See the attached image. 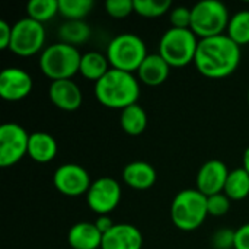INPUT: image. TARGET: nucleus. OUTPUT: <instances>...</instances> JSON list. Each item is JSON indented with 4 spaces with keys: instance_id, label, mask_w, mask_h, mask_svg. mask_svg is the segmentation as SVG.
I'll return each mask as SVG.
<instances>
[{
    "instance_id": "c85d7f7f",
    "label": "nucleus",
    "mask_w": 249,
    "mask_h": 249,
    "mask_svg": "<svg viewBox=\"0 0 249 249\" xmlns=\"http://www.w3.org/2000/svg\"><path fill=\"white\" fill-rule=\"evenodd\" d=\"M229 209H231V200L228 198L225 193L207 197V210L210 216H214V217L225 216L229 212Z\"/></svg>"
},
{
    "instance_id": "7ed1b4c3",
    "label": "nucleus",
    "mask_w": 249,
    "mask_h": 249,
    "mask_svg": "<svg viewBox=\"0 0 249 249\" xmlns=\"http://www.w3.org/2000/svg\"><path fill=\"white\" fill-rule=\"evenodd\" d=\"M207 216V197L197 188L182 190L174 197L171 204V220L179 231L191 232L198 229Z\"/></svg>"
},
{
    "instance_id": "20e7f679",
    "label": "nucleus",
    "mask_w": 249,
    "mask_h": 249,
    "mask_svg": "<svg viewBox=\"0 0 249 249\" xmlns=\"http://www.w3.org/2000/svg\"><path fill=\"white\" fill-rule=\"evenodd\" d=\"M80 60L82 54L76 47L60 41L48 45L42 51L39 57V69L53 82L67 80L79 73Z\"/></svg>"
},
{
    "instance_id": "9d476101",
    "label": "nucleus",
    "mask_w": 249,
    "mask_h": 249,
    "mask_svg": "<svg viewBox=\"0 0 249 249\" xmlns=\"http://www.w3.org/2000/svg\"><path fill=\"white\" fill-rule=\"evenodd\" d=\"M120 200L121 187L114 178L109 177H102L93 181L86 193V203L89 209L99 216H108L117 209Z\"/></svg>"
},
{
    "instance_id": "a211bd4d",
    "label": "nucleus",
    "mask_w": 249,
    "mask_h": 249,
    "mask_svg": "<svg viewBox=\"0 0 249 249\" xmlns=\"http://www.w3.org/2000/svg\"><path fill=\"white\" fill-rule=\"evenodd\" d=\"M171 71V66L158 54H149L137 70L139 80L146 86H160L166 82Z\"/></svg>"
},
{
    "instance_id": "7c9ffc66",
    "label": "nucleus",
    "mask_w": 249,
    "mask_h": 249,
    "mask_svg": "<svg viewBox=\"0 0 249 249\" xmlns=\"http://www.w3.org/2000/svg\"><path fill=\"white\" fill-rule=\"evenodd\" d=\"M212 245L214 249L235 248V231L228 229V228L216 231L212 238Z\"/></svg>"
},
{
    "instance_id": "2eb2a0df",
    "label": "nucleus",
    "mask_w": 249,
    "mask_h": 249,
    "mask_svg": "<svg viewBox=\"0 0 249 249\" xmlns=\"http://www.w3.org/2000/svg\"><path fill=\"white\" fill-rule=\"evenodd\" d=\"M48 95L51 102L63 111H76L83 102L82 90L71 79L51 82Z\"/></svg>"
},
{
    "instance_id": "f3484780",
    "label": "nucleus",
    "mask_w": 249,
    "mask_h": 249,
    "mask_svg": "<svg viewBox=\"0 0 249 249\" xmlns=\"http://www.w3.org/2000/svg\"><path fill=\"white\" fill-rule=\"evenodd\" d=\"M104 235L95 223L79 222L73 225L67 233L69 245L73 249H99L102 247Z\"/></svg>"
},
{
    "instance_id": "ddd939ff",
    "label": "nucleus",
    "mask_w": 249,
    "mask_h": 249,
    "mask_svg": "<svg viewBox=\"0 0 249 249\" xmlns=\"http://www.w3.org/2000/svg\"><path fill=\"white\" fill-rule=\"evenodd\" d=\"M32 90V77L19 67H9L0 73V96L4 101H20Z\"/></svg>"
},
{
    "instance_id": "dca6fc26",
    "label": "nucleus",
    "mask_w": 249,
    "mask_h": 249,
    "mask_svg": "<svg viewBox=\"0 0 249 249\" xmlns=\"http://www.w3.org/2000/svg\"><path fill=\"white\" fill-rule=\"evenodd\" d=\"M156 178H158V175H156L155 168L144 160L130 162L123 169L124 182L130 188L137 190V191H144V190L152 188L156 182Z\"/></svg>"
},
{
    "instance_id": "5701e85b",
    "label": "nucleus",
    "mask_w": 249,
    "mask_h": 249,
    "mask_svg": "<svg viewBox=\"0 0 249 249\" xmlns=\"http://www.w3.org/2000/svg\"><path fill=\"white\" fill-rule=\"evenodd\" d=\"M58 36L61 42L76 47L90 38V28L83 20H66L58 28Z\"/></svg>"
},
{
    "instance_id": "0eeeda50",
    "label": "nucleus",
    "mask_w": 249,
    "mask_h": 249,
    "mask_svg": "<svg viewBox=\"0 0 249 249\" xmlns=\"http://www.w3.org/2000/svg\"><path fill=\"white\" fill-rule=\"evenodd\" d=\"M198 41L190 28H169L159 41V54L171 67H184L194 63Z\"/></svg>"
},
{
    "instance_id": "473e14b6",
    "label": "nucleus",
    "mask_w": 249,
    "mask_h": 249,
    "mask_svg": "<svg viewBox=\"0 0 249 249\" xmlns=\"http://www.w3.org/2000/svg\"><path fill=\"white\" fill-rule=\"evenodd\" d=\"M12 41V26L6 20H0V50H7Z\"/></svg>"
},
{
    "instance_id": "c756f323",
    "label": "nucleus",
    "mask_w": 249,
    "mask_h": 249,
    "mask_svg": "<svg viewBox=\"0 0 249 249\" xmlns=\"http://www.w3.org/2000/svg\"><path fill=\"white\" fill-rule=\"evenodd\" d=\"M169 20L172 28L188 29L191 26V9L185 6H177L169 12Z\"/></svg>"
},
{
    "instance_id": "a878e982",
    "label": "nucleus",
    "mask_w": 249,
    "mask_h": 249,
    "mask_svg": "<svg viewBox=\"0 0 249 249\" xmlns=\"http://www.w3.org/2000/svg\"><path fill=\"white\" fill-rule=\"evenodd\" d=\"M28 18L44 23L58 13V0H31L26 6Z\"/></svg>"
},
{
    "instance_id": "bb28decb",
    "label": "nucleus",
    "mask_w": 249,
    "mask_h": 249,
    "mask_svg": "<svg viewBox=\"0 0 249 249\" xmlns=\"http://www.w3.org/2000/svg\"><path fill=\"white\" fill-rule=\"evenodd\" d=\"M171 7L169 0H134V12L143 18H159L169 12Z\"/></svg>"
},
{
    "instance_id": "9b49d317",
    "label": "nucleus",
    "mask_w": 249,
    "mask_h": 249,
    "mask_svg": "<svg viewBox=\"0 0 249 249\" xmlns=\"http://www.w3.org/2000/svg\"><path fill=\"white\" fill-rule=\"evenodd\" d=\"M53 184L58 193L67 197L86 194L92 185L88 171L77 163H64L58 166L54 172Z\"/></svg>"
},
{
    "instance_id": "f8f14e48",
    "label": "nucleus",
    "mask_w": 249,
    "mask_h": 249,
    "mask_svg": "<svg viewBox=\"0 0 249 249\" xmlns=\"http://www.w3.org/2000/svg\"><path fill=\"white\" fill-rule=\"evenodd\" d=\"M228 166L219 159H210L201 165L197 172V190L206 197L220 194L225 190L226 179L229 175Z\"/></svg>"
},
{
    "instance_id": "72a5a7b5",
    "label": "nucleus",
    "mask_w": 249,
    "mask_h": 249,
    "mask_svg": "<svg viewBox=\"0 0 249 249\" xmlns=\"http://www.w3.org/2000/svg\"><path fill=\"white\" fill-rule=\"evenodd\" d=\"M95 225H96V228L99 229V232H101L102 235H105L107 232H109V231L115 226V225L112 223V220H111L109 216H99L98 220L95 222Z\"/></svg>"
},
{
    "instance_id": "f704fd0d",
    "label": "nucleus",
    "mask_w": 249,
    "mask_h": 249,
    "mask_svg": "<svg viewBox=\"0 0 249 249\" xmlns=\"http://www.w3.org/2000/svg\"><path fill=\"white\" fill-rule=\"evenodd\" d=\"M242 160H244V166L242 168L249 174V146L247 147V150L244 152V159Z\"/></svg>"
},
{
    "instance_id": "aec40b11",
    "label": "nucleus",
    "mask_w": 249,
    "mask_h": 249,
    "mask_svg": "<svg viewBox=\"0 0 249 249\" xmlns=\"http://www.w3.org/2000/svg\"><path fill=\"white\" fill-rule=\"evenodd\" d=\"M109 61L107 58V55H104L102 53L98 51H89L82 54V60H80V67H79V73L92 82H98L101 80L108 71H109Z\"/></svg>"
},
{
    "instance_id": "4468645a",
    "label": "nucleus",
    "mask_w": 249,
    "mask_h": 249,
    "mask_svg": "<svg viewBox=\"0 0 249 249\" xmlns=\"http://www.w3.org/2000/svg\"><path fill=\"white\" fill-rule=\"evenodd\" d=\"M142 232L128 223H117L102 238L101 249H142Z\"/></svg>"
},
{
    "instance_id": "f257e3e1",
    "label": "nucleus",
    "mask_w": 249,
    "mask_h": 249,
    "mask_svg": "<svg viewBox=\"0 0 249 249\" xmlns=\"http://www.w3.org/2000/svg\"><path fill=\"white\" fill-rule=\"evenodd\" d=\"M241 63V47L228 35L198 41L194 64L209 79H223L236 71Z\"/></svg>"
},
{
    "instance_id": "39448f33",
    "label": "nucleus",
    "mask_w": 249,
    "mask_h": 249,
    "mask_svg": "<svg viewBox=\"0 0 249 249\" xmlns=\"http://www.w3.org/2000/svg\"><path fill=\"white\" fill-rule=\"evenodd\" d=\"M231 16L228 7L217 0H203L191 7L190 29L198 39L223 35L228 29Z\"/></svg>"
},
{
    "instance_id": "c9c22d12",
    "label": "nucleus",
    "mask_w": 249,
    "mask_h": 249,
    "mask_svg": "<svg viewBox=\"0 0 249 249\" xmlns=\"http://www.w3.org/2000/svg\"><path fill=\"white\" fill-rule=\"evenodd\" d=\"M248 104H249V90H248Z\"/></svg>"
},
{
    "instance_id": "423d86ee",
    "label": "nucleus",
    "mask_w": 249,
    "mask_h": 249,
    "mask_svg": "<svg viewBox=\"0 0 249 249\" xmlns=\"http://www.w3.org/2000/svg\"><path fill=\"white\" fill-rule=\"evenodd\" d=\"M147 55L144 41L130 32L117 35L107 48V58L111 67L127 73L137 71Z\"/></svg>"
},
{
    "instance_id": "412c9836",
    "label": "nucleus",
    "mask_w": 249,
    "mask_h": 249,
    "mask_svg": "<svg viewBox=\"0 0 249 249\" xmlns=\"http://www.w3.org/2000/svg\"><path fill=\"white\" fill-rule=\"evenodd\" d=\"M120 124L124 133L130 136H139L147 127V114L139 104L130 105L121 111Z\"/></svg>"
},
{
    "instance_id": "6ab92c4d",
    "label": "nucleus",
    "mask_w": 249,
    "mask_h": 249,
    "mask_svg": "<svg viewBox=\"0 0 249 249\" xmlns=\"http://www.w3.org/2000/svg\"><path fill=\"white\" fill-rule=\"evenodd\" d=\"M58 152V146L55 139L44 131H36L29 136V144H28V156L38 162V163H47L51 162Z\"/></svg>"
},
{
    "instance_id": "4be33fe9",
    "label": "nucleus",
    "mask_w": 249,
    "mask_h": 249,
    "mask_svg": "<svg viewBox=\"0 0 249 249\" xmlns=\"http://www.w3.org/2000/svg\"><path fill=\"white\" fill-rule=\"evenodd\" d=\"M223 193L231 201H242L249 196V174L244 168L229 172Z\"/></svg>"
},
{
    "instance_id": "2f4dec72",
    "label": "nucleus",
    "mask_w": 249,
    "mask_h": 249,
    "mask_svg": "<svg viewBox=\"0 0 249 249\" xmlns=\"http://www.w3.org/2000/svg\"><path fill=\"white\" fill-rule=\"evenodd\" d=\"M233 249H249V223L242 225L235 231V248Z\"/></svg>"
},
{
    "instance_id": "6e6552de",
    "label": "nucleus",
    "mask_w": 249,
    "mask_h": 249,
    "mask_svg": "<svg viewBox=\"0 0 249 249\" xmlns=\"http://www.w3.org/2000/svg\"><path fill=\"white\" fill-rule=\"evenodd\" d=\"M45 42V28L31 18H22L12 26L9 50L20 57H31L39 53Z\"/></svg>"
},
{
    "instance_id": "1a4fd4ad",
    "label": "nucleus",
    "mask_w": 249,
    "mask_h": 249,
    "mask_svg": "<svg viewBox=\"0 0 249 249\" xmlns=\"http://www.w3.org/2000/svg\"><path fill=\"white\" fill-rule=\"evenodd\" d=\"M29 136L16 123H6L0 127V166L10 168L28 155Z\"/></svg>"
},
{
    "instance_id": "b1692460",
    "label": "nucleus",
    "mask_w": 249,
    "mask_h": 249,
    "mask_svg": "<svg viewBox=\"0 0 249 249\" xmlns=\"http://www.w3.org/2000/svg\"><path fill=\"white\" fill-rule=\"evenodd\" d=\"M228 36L239 47L249 44V10L236 12L228 25Z\"/></svg>"
},
{
    "instance_id": "f03ea898",
    "label": "nucleus",
    "mask_w": 249,
    "mask_h": 249,
    "mask_svg": "<svg viewBox=\"0 0 249 249\" xmlns=\"http://www.w3.org/2000/svg\"><path fill=\"white\" fill-rule=\"evenodd\" d=\"M95 96L101 105L123 111L127 107L137 104L140 96V83L133 73L111 69L95 83Z\"/></svg>"
},
{
    "instance_id": "393cba45",
    "label": "nucleus",
    "mask_w": 249,
    "mask_h": 249,
    "mask_svg": "<svg viewBox=\"0 0 249 249\" xmlns=\"http://www.w3.org/2000/svg\"><path fill=\"white\" fill-rule=\"evenodd\" d=\"M93 6L92 0H58V13L67 20H83Z\"/></svg>"
},
{
    "instance_id": "cd10ccee",
    "label": "nucleus",
    "mask_w": 249,
    "mask_h": 249,
    "mask_svg": "<svg viewBox=\"0 0 249 249\" xmlns=\"http://www.w3.org/2000/svg\"><path fill=\"white\" fill-rule=\"evenodd\" d=\"M105 9L109 16L123 19L134 12V0H108L105 3Z\"/></svg>"
}]
</instances>
